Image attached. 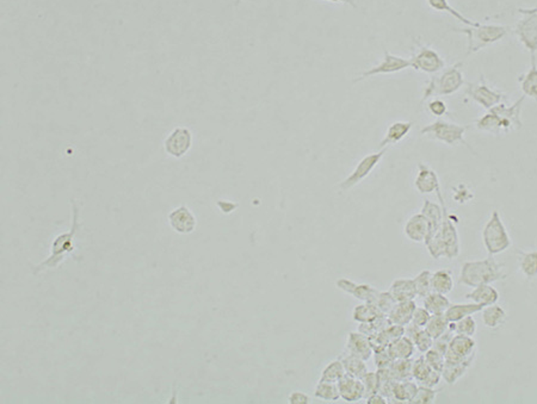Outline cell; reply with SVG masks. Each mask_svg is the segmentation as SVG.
<instances>
[{
  "label": "cell",
  "instance_id": "1",
  "mask_svg": "<svg viewBox=\"0 0 537 404\" xmlns=\"http://www.w3.org/2000/svg\"><path fill=\"white\" fill-rule=\"evenodd\" d=\"M436 195L440 203H441L442 208H443V211H444V218H443L440 231H437L436 235L433 236V239L428 241L425 246L428 248V254L436 260L441 259V258L455 259V258L459 257L460 253H461L459 233L448 215L446 202L442 196L441 190L437 192Z\"/></svg>",
  "mask_w": 537,
  "mask_h": 404
},
{
  "label": "cell",
  "instance_id": "2",
  "mask_svg": "<svg viewBox=\"0 0 537 404\" xmlns=\"http://www.w3.org/2000/svg\"><path fill=\"white\" fill-rule=\"evenodd\" d=\"M505 278L507 274L502 271V264L497 262L493 256H489L485 260L466 261L460 272V282L473 289L481 284H492Z\"/></svg>",
  "mask_w": 537,
  "mask_h": 404
},
{
  "label": "cell",
  "instance_id": "3",
  "mask_svg": "<svg viewBox=\"0 0 537 404\" xmlns=\"http://www.w3.org/2000/svg\"><path fill=\"white\" fill-rule=\"evenodd\" d=\"M462 64L458 62L451 67L441 70V73L433 75L424 87L423 102L425 100L454 95L464 85L462 73Z\"/></svg>",
  "mask_w": 537,
  "mask_h": 404
},
{
  "label": "cell",
  "instance_id": "4",
  "mask_svg": "<svg viewBox=\"0 0 537 404\" xmlns=\"http://www.w3.org/2000/svg\"><path fill=\"white\" fill-rule=\"evenodd\" d=\"M454 31L467 36L468 54H475L502 41L507 35L509 29L507 26H499V24L479 23L478 26L460 28V29H454Z\"/></svg>",
  "mask_w": 537,
  "mask_h": 404
},
{
  "label": "cell",
  "instance_id": "5",
  "mask_svg": "<svg viewBox=\"0 0 537 404\" xmlns=\"http://www.w3.org/2000/svg\"><path fill=\"white\" fill-rule=\"evenodd\" d=\"M468 128L469 126H461V124H456V123L446 122L443 119H437L435 122L424 126L423 129L420 131V134L423 136H428L430 139L440 141L442 144L451 146V147L458 146V144H463L469 151L474 152L473 148L464 140V134L468 131Z\"/></svg>",
  "mask_w": 537,
  "mask_h": 404
},
{
  "label": "cell",
  "instance_id": "6",
  "mask_svg": "<svg viewBox=\"0 0 537 404\" xmlns=\"http://www.w3.org/2000/svg\"><path fill=\"white\" fill-rule=\"evenodd\" d=\"M482 241L489 256H497L511 247L510 235L497 210H494L482 229Z\"/></svg>",
  "mask_w": 537,
  "mask_h": 404
},
{
  "label": "cell",
  "instance_id": "7",
  "mask_svg": "<svg viewBox=\"0 0 537 404\" xmlns=\"http://www.w3.org/2000/svg\"><path fill=\"white\" fill-rule=\"evenodd\" d=\"M72 209H73V223H72L70 231L66 234L57 236V240L53 244L52 256L41 265L36 266L34 269V273H37L39 271H44L47 267H55L64 260L66 253L73 251V238H75V231L78 229L79 218V209L75 200H72Z\"/></svg>",
  "mask_w": 537,
  "mask_h": 404
},
{
  "label": "cell",
  "instance_id": "8",
  "mask_svg": "<svg viewBox=\"0 0 537 404\" xmlns=\"http://www.w3.org/2000/svg\"><path fill=\"white\" fill-rule=\"evenodd\" d=\"M522 17L516 23L515 34L530 57L537 52V6L533 9H520Z\"/></svg>",
  "mask_w": 537,
  "mask_h": 404
},
{
  "label": "cell",
  "instance_id": "9",
  "mask_svg": "<svg viewBox=\"0 0 537 404\" xmlns=\"http://www.w3.org/2000/svg\"><path fill=\"white\" fill-rule=\"evenodd\" d=\"M475 340L473 336L455 334L450 341L449 347L446 353V361L449 363H464L472 365L475 359Z\"/></svg>",
  "mask_w": 537,
  "mask_h": 404
},
{
  "label": "cell",
  "instance_id": "10",
  "mask_svg": "<svg viewBox=\"0 0 537 404\" xmlns=\"http://www.w3.org/2000/svg\"><path fill=\"white\" fill-rule=\"evenodd\" d=\"M384 153H386V148L381 149L380 152L371 153V154H368L363 157L362 160L359 161L357 166L355 167V170L339 184L341 190L348 191L358 184L362 183L363 180L367 179L370 175L371 172L375 170L376 166L380 164Z\"/></svg>",
  "mask_w": 537,
  "mask_h": 404
},
{
  "label": "cell",
  "instance_id": "11",
  "mask_svg": "<svg viewBox=\"0 0 537 404\" xmlns=\"http://www.w3.org/2000/svg\"><path fill=\"white\" fill-rule=\"evenodd\" d=\"M466 95L487 111L502 103L504 99L502 92L497 91L493 87L487 85L484 75H481L479 81L468 84Z\"/></svg>",
  "mask_w": 537,
  "mask_h": 404
},
{
  "label": "cell",
  "instance_id": "12",
  "mask_svg": "<svg viewBox=\"0 0 537 404\" xmlns=\"http://www.w3.org/2000/svg\"><path fill=\"white\" fill-rule=\"evenodd\" d=\"M412 68L417 72H423L426 74L440 73L446 68L444 59L428 46H420L418 52L411 57Z\"/></svg>",
  "mask_w": 537,
  "mask_h": 404
},
{
  "label": "cell",
  "instance_id": "13",
  "mask_svg": "<svg viewBox=\"0 0 537 404\" xmlns=\"http://www.w3.org/2000/svg\"><path fill=\"white\" fill-rule=\"evenodd\" d=\"M407 68H412L410 59L397 57V55L390 54L388 50H384V57L382 59V61L379 65L374 66V67H371L369 70H364L358 78L355 79V83L363 81L366 79L375 77V75H381V74L399 73V72H402V70H407Z\"/></svg>",
  "mask_w": 537,
  "mask_h": 404
},
{
  "label": "cell",
  "instance_id": "14",
  "mask_svg": "<svg viewBox=\"0 0 537 404\" xmlns=\"http://www.w3.org/2000/svg\"><path fill=\"white\" fill-rule=\"evenodd\" d=\"M336 287L348 295L352 296L356 300L367 302V303H375L376 298L380 294L377 289L371 287L369 284H357L346 278L338 279Z\"/></svg>",
  "mask_w": 537,
  "mask_h": 404
},
{
  "label": "cell",
  "instance_id": "15",
  "mask_svg": "<svg viewBox=\"0 0 537 404\" xmlns=\"http://www.w3.org/2000/svg\"><path fill=\"white\" fill-rule=\"evenodd\" d=\"M525 100V96L523 95L520 99L516 100L515 103H512L511 105L499 103L498 105H496L494 108L491 109L493 113H497L502 118V121L507 124L509 133L520 129L522 126H523L522 118H520V113H522V108H523Z\"/></svg>",
  "mask_w": 537,
  "mask_h": 404
},
{
  "label": "cell",
  "instance_id": "16",
  "mask_svg": "<svg viewBox=\"0 0 537 404\" xmlns=\"http://www.w3.org/2000/svg\"><path fill=\"white\" fill-rule=\"evenodd\" d=\"M192 135L187 128H177L165 140V151L171 157H182L191 148Z\"/></svg>",
  "mask_w": 537,
  "mask_h": 404
},
{
  "label": "cell",
  "instance_id": "17",
  "mask_svg": "<svg viewBox=\"0 0 537 404\" xmlns=\"http://www.w3.org/2000/svg\"><path fill=\"white\" fill-rule=\"evenodd\" d=\"M412 376H413V381L423 387H436L442 381L441 372H438L428 365L424 356H420L413 363Z\"/></svg>",
  "mask_w": 537,
  "mask_h": 404
},
{
  "label": "cell",
  "instance_id": "18",
  "mask_svg": "<svg viewBox=\"0 0 537 404\" xmlns=\"http://www.w3.org/2000/svg\"><path fill=\"white\" fill-rule=\"evenodd\" d=\"M415 186L422 195L437 193L441 190L440 178L436 172L425 164L418 165V174L415 177Z\"/></svg>",
  "mask_w": 537,
  "mask_h": 404
},
{
  "label": "cell",
  "instance_id": "19",
  "mask_svg": "<svg viewBox=\"0 0 537 404\" xmlns=\"http://www.w3.org/2000/svg\"><path fill=\"white\" fill-rule=\"evenodd\" d=\"M346 353L358 356L366 361L369 360L374 354L369 336L361 331H350L346 340Z\"/></svg>",
  "mask_w": 537,
  "mask_h": 404
},
{
  "label": "cell",
  "instance_id": "20",
  "mask_svg": "<svg viewBox=\"0 0 537 404\" xmlns=\"http://www.w3.org/2000/svg\"><path fill=\"white\" fill-rule=\"evenodd\" d=\"M428 231H430V227H428V220L422 213L411 216L404 227V233L407 238L417 244L426 242Z\"/></svg>",
  "mask_w": 537,
  "mask_h": 404
},
{
  "label": "cell",
  "instance_id": "21",
  "mask_svg": "<svg viewBox=\"0 0 537 404\" xmlns=\"http://www.w3.org/2000/svg\"><path fill=\"white\" fill-rule=\"evenodd\" d=\"M338 387L341 392V397L349 403H356L364 398L366 389L363 382L354 376L346 374L343 378L338 382Z\"/></svg>",
  "mask_w": 537,
  "mask_h": 404
},
{
  "label": "cell",
  "instance_id": "22",
  "mask_svg": "<svg viewBox=\"0 0 537 404\" xmlns=\"http://www.w3.org/2000/svg\"><path fill=\"white\" fill-rule=\"evenodd\" d=\"M169 221L171 227L180 234H189L196 227V218L185 205L173 210L169 216Z\"/></svg>",
  "mask_w": 537,
  "mask_h": 404
},
{
  "label": "cell",
  "instance_id": "23",
  "mask_svg": "<svg viewBox=\"0 0 537 404\" xmlns=\"http://www.w3.org/2000/svg\"><path fill=\"white\" fill-rule=\"evenodd\" d=\"M402 335H405V327L390 323L388 327L384 328V331L369 336V340H370L371 347L374 349V352H376L388 347L394 340L399 339Z\"/></svg>",
  "mask_w": 537,
  "mask_h": 404
},
{
  "label": "cell",
  "instance_id": "24",
  "mask_svg": "<svg viewBox=\"0 0 537 404\" xmlns=\"http://www.w3.org/2000/svg\"><path fill=\"white\" fill-rule=\"evenodd\" d=\"M420 213H423L424 216L426 218L428 222V227H430L428 238L426 240V242H428L436 235L437 231H440L442 222H443V218H444V211H443L441 204H437V203H433L431 200H424L423 208H422Z\"/></svg>",
  "mask_w": 537,
  "mask_h": 404
},
{
  "label": "cell",
  "instance_id": "25",
  "mask_svg": "<svg viewBox=\"0 0 537 404\" xmlns=\"http://www.w3.org/2000/svg\"><path fill=\"white\" fill-rule=\"evenodd\" d=\"M475 126L478 131H485L489 134L499 135L509 133L502 118L492 110H489L484 116L476 119Z\"/></svg>",
  "mask_w": 537,
  "mask_h": 404
},
{
  "label": "cell",
  "instance_id": "26",
  "mask_svg": "<svg viewBox=\"0 0 537 404\" xmlns=\"http://www.w3.org/2000/svg\"><path fill=\"white\" fill-rule=\"evenodd\" d=\"M417 305L415 300H406V302H397L394 308L388 314L389 321L397 326L406 327L412 322L413 313H415Z\"/></svg>",
  "mask_w": 537,
  "mask_h": 404
},
{
  "label": "cell",
  "instance_id": "27",
  "mask_svg": "<svg viewBox=\"0 0 537 404\" xmlns=\"http://www.w3.org/2000/svg\"><path fill=\"white\" fill-rule=\"evenodd\" d=\"M405 335H407L413 341L415 348L423 354L428 352L430 348H433V336L428 334L425 328L410 323L405 327Z\"/></svg>",
  "mask_w": 537,
  "mask_h": 404
},
{
  "label": "cell",
  "instance_id": "28",
  "mask_svg": "<svg viewBox=\"0 0 537 404\" xmlns=\"http://www.w3.org/2000/svg\"><path fill=\"white\" fill-rule=\"evenodd\" d=\"M464 297H466V300L474 302V303L491 305H496L498 302L500 295L493 287H491V284H481L479 287H474V290L467 294Z\"/></svg>",
  "mask_w": 537,
  "mask_h": 404
},
{
  "label": "cell",
  "instance_id": "29",
  "mask_svg": "<svg viewBox=\"0 0 537 404\" xmlns=\"http://www.w3.org/2000/svg\"><path fill=\"white\" fill-rule=\"evenodd\" d=\"M388 291L393 295L397 302L415 300V297H418L413 279H397V280H394L390 287H389Z\"/></svg>",
  "mask_w": 537,
  "mask_h": 404
},
{
  "label": "cell",
  "instance_id": "30",
  "mask_svg": "<svg viewBox=\"0 0 537 404\" xmlns=\"http://www.w3.org/2000/svg\"><path fill=\"white\" fill-rule=\"evenodd\" d=\"M413 126V122H394L388 126L387 133L384 135V140L381 141L379 147L381 149L388 147L390 144H397L405 139L411 129Z\"/></svg>",
  "mask_w": 537,
  "mask_h": 404
},
{
  "label": "cell",
  "instance_id": "31",
  "mask_svg": "<svg viewBox=\"0 0 537 404\" xmlns=\"http://www.w3.org/2000/svg\"><path fill=\"white\" fill-rule=\"evenodd\" d=\"M418 383L411 381H404V382H394L393 384V398L390 403H411L412 398L415 397L418 392Z\"/></svg>",
  "mask_w": 537,
  "mask_h": 404
},
{
  "label": "cell",
  "instance_id": "32",
  "mask_svg": "<svg viewBox=\"0 0 537 404\" xmlns=\"http://www.w3.org/2000/svg\"><path fill=\"white\" fill-rule=\"evenodd\" d=\"M389 354L393 358V360L397 359H410L415 354V346L413 341L407 336L402 335L399 339L394 340L393 343L389 345Z\"/></svg>",
  "mask_w": 537,
  "mask_h": 404
},
{
  "label": "cell",
  "instance_id": "33",
  "mask_svg": "<svg viewBox=\"0 0 537 404\" xmlns=\"http://www.w3.org/2000/svg\"><path fill=\"white\" fill-rule=\"evenodd\" d=\"M531 66L528 72L520 78V88L525 97L537 102V64L536 55L530 57Z\"/></svg>",
  "mask_w": 537,
  "mask_h": 404
},
{
  "label": "cell",
  "instance_id": "34",
  "mask_svg": "<svg viewBox=\"0 0 537 404\" xmlns=\"http://www.w3.org/2000/svg\"><path fill=\"white\" fill-rule=\"evenodd\" d=\"M486 305L480 303H466V305H450L446 310V318L449 322H458L463 318L472 316L474 314L481 313V310L485 308Z\"/></svg>",
  "mask_w": 537,
  "mask_h": 404
},
{
  "label": "cell",
  "instance_id": "35",
  "mask_svg": "<svg viewBox=\"0 0 537 404\" xmlns=\"http://www.w3.org/2000/svg\"><path fill=\"white\" fill-rule=\"evenodd\" d=\"M413 363H415V360H412V358H410V359H397V360H394L387 367L390 378L393 379L394 382H404V381L413 379V376H412Z\"/></svg>",
  "mask_w": 537,
  "mask_h": 404
},
{
  "label": "cell",
  "instance_id": "36",
  "mask_svg": "<svg viewBox=\"0 0 537 404\" xmlns=\"http://www.w3.org/2000/svg\"><path fill=\"white\" fill-rule=\"evenodd\" d=\"M482 315V321L487 328L496 329L502 326L507 321V313L505 310L496 305H486L485 308L481 310Z\"/></svg>",
  "mask_w": 537,
  "mask_h": 404
},
{
  "label": "cell",
  "instance_id": "37",
  "mask_svg": "<svg viewBox=\"0 0 537 404\" xmlns=\"http://www.w3.org/2000/svg\"><path fill=\"white\" fill-rule=\"evenodd\" d=\"M431 289L433 292L448 295L454 289L453 273L448 269H438L436 272H433L431 277Z\"/></svg>",
  "mask_w": 537,
  "mask_h": 404
},
{
  "label": "cell",
  "instance_id": "38",
  "mask_svg": "<svg viewBox=\"0 0 537 404\" xmlns=\"http://www.w3.org/2000/svg\"><path fill=\"white\" fill-rule=\"evenodd\" d=\"M426 3L435 11L449 13L450 16H453L456 21H459L460 23H462L464 26H475L479 24V22H475V21H472V19H469L466 16H463L462 13L455 9L454 6H451L449 0H426Z\"/></svg>",
  "mask_w": 537,
  "mask_h": 404
},
{
  "label": "cell",
  "instance_id": "39",
  "mask_svg": "<svg viewBox=\"0 0 537 404\" xmlns=\"http://www.w3.org/2000/svg\"><path fill=\"white\" fill-rule=\"evenodd\" d=\"M381 316H387L384 315L377 305L374 303H367L363 302L362 305H356L352 310V320L358 323H367V322L374 321Z\"/></svg>",
  "mask_w": 537,
  "mask_h": 404
},
{
  "label": "cell",
  "instance_id": "40",
  "mask_svg": "<svg viewBox=\"0 0 537 404\" xmlns=\"http://www.w3.org/2000/svg\"><path fill=\"white\" fill-rule=\"evenodd\" d=\"M450 300L446 295H442L438 292H430L426 297H424V308L428 310L431 315H442L446 314L449 308Z\"/></svg>",
  "mask_w": 537,
  "mask_h": 404
},
{
  "label": "cell",
  "instance_id": "41",
  "mask_svg": "<svg viewBox=\"0 0 537 404\" xmlns=\"http://www.w3.org/2000/svg\"><path fill=\"white\" fill-rule=\"evenodd\" d=\"M341 360L346 367V374L354 376L356 378L362 379L368 372L366 360H363L358 356L346 353L344 356H341Z\"/></svg>",
  "mask_w": 537,
  "mask_h": 404
},
{
  "label": "cell",
  "instance_id": "42",
  "mask_svg": "<svg viewBox=\"0 0 537 404\" xmlns=\"http://www.w3.org/2000/svg\"><path fill=\"white\" fill-rule=\"evenodd\" d=\"M469 367L471 365L464 364V363L446 361V364L442 369V379H444V382L448 383L450 385H454L455 383L458 382L460 378H462Z\"/></svg>",
  "mask_w": 537,
  "mask_h": 404
},
{
  "label": "cell",
  "instance_id": "43",
  "mask_svg": "<svg viewBox=\"0 0 537 404\" xmlns=\"http://www.w3.org/2000/svg\"><path fill=\"white\" fill-rule=\"evenodd\" d=\"M314 396L320 400L336 402L341 398L338 383L319 381L314 389Z\"/></svg>",
  "mask_w": 537,
  "mask_h": 404
},
{
  "label": "cell",
  "instance_id": "44",
  "mask_svg": "<svg viewBox=\"0 0 537 404\" xmlns=\"http://www.w3.org/2000/svg\"><path fill=\"white\" fill-rule=\"evenodd\" d=\"M518 264L520 272L528 279L537 277V251L534 252H520Z\"/></svg>",
  "mask_w": 537,
  "mask_h": 404
},
{
  "label": "cell",
  "instance_id": "45",
  "mask_svg": "<svg viewBox=\"0 0 537 404\" xmlns=\"http://www.w3.org/2000/svg\"><path fill=\"white\" fill-rule=\"evenodd\" d=\"M346 374V367L343 365L341 359L333 360L325 366V369L321 371L319 381H326V382L338 383Z\"/></svg>",
  "mask_w": 537,
  "mask_h": 404
},
{
  "label": "cell",
  "instance_id": "46",
  "mask_svg": "<svg viewBox=\"0 0 537 404\" xmlns=\"http://www.w3.org/2000/svg\"><path fill=\"white\" fill-rule=\"evenodd\" d=\"M449 326L450 322L448 321V318H446L444 314H442V315H431V318H430L428 325L425 326V329L435 340L437 338H440L441 335L444 334L449 329Z\"/></svg>",
  "mask_w": 537,
  "mask_h": 404
},
{
  "label": "cell",
  "instance_id": "47",
  "mask_svg": "<svg viewBox=\"0 0 537 404\" xmlns=\"http://www.w3.org/2000/svg\"><path fill=\"white\" fill-rule=\"evenodd\" d=\"M392 322L389 321L388 316H381L377 318L374 321L367 322V323H359L358 327V331H361L367 336H373V335L380 333L381 331H384L386 327H388Z\"/></svg>",
  "mask_w": 537,
  "mask_h": 404
},
{
  "label": "cell",
  "instance_id": "48",
  "mask_svg": "<svg viewBox=\"0 0 537 404\" xmlns=\"http://www.w3.org/2000/svg\"><path fill=\"white\" fill-rule=\"evenodd\" d=\"M431 277H433V272L428 271V269H424L413 279L418 297L424 298L430 292H433V289H431Z\"/></svg>",
  "mask_w": 537,
  "mask_h": 404
},
{
  "label": "cell",
  "instance_id": "49",
  "mask_svg": "<svg viewBox=\"0 0 537 404\" xmlns=\"http://www.w3.org/2000/svg\"><path fill=\"white\" fill-rule=\"evenodd\" d=\"M450 328L454 331L455 334L474 336L476 331V322L472 315V316L461 318L458 322H450Z\"/></svg>",
  "mask_w": 537,
  "mask_h": 404
},
{
  "label": "cell",
  "instance_id": "50",
  "mask_svg": "<svg viewBox=\"0 0 537 404\" xmlns=\"http://www.w3.org/2000/svg\"><path fill=\"white\" fill-rule=\"evenodd\" d=\"M438 392L435 390V387H423L420 385L418 387V392L415 394V397L411 401V403L413 404H431L436 401Z\"/></svg>",
  "mask_w": 537,
  "mask_h": 404
},
{
  "label": "cell",
  "instance_id": "51",
  "mask_svg": "<svg viewBox=\"0 0 537 404\" xmlns=\"http://www.w3.org/2000/svg\"><path fill=\"white\" fill-rule=\"evenodd\" d=\"M423 356L425 358V360L428 361V365L442 374L443 366L446 364V356L443 353L437 351V349L433 347L430 348L428 352L424 353Z\"/></svg>",
  "mask_w": 537,
  "mask_h": 404
},
{
  "label": "cell",
  "instance_id": "52",
  "mask_svg": "<svg viewBox=\"0 0 537 404\" xmlns=\"http://www.w3.org/2000/svg\"><path fill=\"white\" fill-rule=\"evenodd\" d=\"M397 300H395V298H394L393 295H392L390 292L380 291L374 305H377V308L380 309L381 311H382L384 315L388 316L390 310L394 308V305H397Z\"/></svg>",
  "mask_w": 537,
  "mask_h": 404
},
{
  "label": "cell",
  "instance_id": "53",
  "mask_svg": "<svg viewBox=\"0 0 537 404\" xmlns=\"http://www.w3.org/2000/svg\"><path fill=\"white\" fill-rule=\"evenodd\" d=\"M361 381H362L364 389H366L364 398H368L369 396L379 392V376H377V372H369L368 371L366 376Z\"/></svg>",
  "mask_w": 537,
  "mask_h": 404
},
{
  "label": "cell",
  "instance_id": "54",
  "mask_svg": "<svg viewBox=\"0 0 537 404\" xmlns=\"http://www.w3.org/2000/svg\"><path fill=\"white\" fill-rule=\"evenodd\" d=\"M428 113L437 118L443 117L444 115L448 113V106H446V102L440 99V98H433V99L428 100Z\"/></svg>",
  "mask_w": 537,
  "mask_h": 404
},
{
  "label": "cell",
  "instance_id": "55",
  "mask_svg": "<svg viewBox=\"0 0 537 404\" xmlns=\"http://www.w3.org/2000/svg\"><path fill=\"white\" fill-rule=\"evenodd\" d=\"M455 333L451 328L444 333V334L441 335L440 338H437V339L433 340V347L435 348V349H437V351H440V352L443 353L444 356H446V351H448V347H449V343L450 341H451V339H453V336H454Z\"/></svg>",
  "mask_w": 537,
  "mask_h": 404
},
{
  "label": "cell",
  "instance_id": "56",
  "mask_svg": "<svg viewBox=\"0 0 537 404\" xmlns=\"http://www.w3.org/2000/svg\"><path fill=\"white\" fill-rule=\"evenodd\" d=\"M393 361V358L389 354L387 348L374 352V363L377 369H387Z\"/></svg>",
  "mask_w": 537,
  "mask_h": 404
},
{
  "label": "cell",
  "instance_id": "57",
  "mask_svg": "<svg viewBox=\"0 0 537 404\" xmlns=\"http://www.w3.org/2000/svg\"><path fill=\"white\" fill-rule=\"evenodd\" d=\"M430 318H431V314L428 313L426 309L424 308V307L423 308L417 307L415 313H413V318H412V322H411V323H413L415 326L425 328V326H426L428 321H430Z\"/></svg>",
  "mask_w": 537,
  "mask_h": 404
},
{
  "label": "cell",
  "instance_id": "58",
  "mask_svg": "<svg viewBox=\"0 0 537 404\" xmlns=\"http://www.w3.org/2000/svg\"><path fill=\"white\" fill-rule=\"evenodd\" d=\"M289 403L290 404H310V396L302 392H293L289 395Z\"/></svg>",
  "mask_w": 537,
  "mask_h": 404
},
{
  "label": "cell",
  "instance_id": "59",
  "mask_svg": "<svg viewBox=\"0 0 537 404\" xmlns=\"http://www.w3.org/2000/svg\"><path fill=\"white\" fill-rule=\"evenodd\" d=\"M367 400V404H388V400L384 397V395H381L380 392H376L374 395L369 396Z\"/></svg>",
  "mask_w": 537,
  "mask_h": 404
},
{
  "label": "cell",
  "instance_id": "60",
  "mask_svg": "<svg viewBox=\"0 0 537 404\" xmlns=\"http://www.w3.org/2000/svg\"><path fill=\"white\" fill-rule=\"evenodd\" d=\"M325 1H330V3H335V4H348L350 6H352L354 9L357 8V5L355 4L354 0H325Z\"/></svg>",
  "mask_w": 537,
  "mask_h": 404
},
{
  "label": "cell",
  "instance_id": "61",
  "mask_svg": "<svg viewBox=\"0 0 537 404\" xmlns=\"http://www.w3.org/2000/svg\"><path fill=\"white\" fill-rule=\"evenodd\" d=\"M536 6H537V5H536Z\"/></svg>",
  "mask_w": 537,
  "mask_h": 404
}]
</instances>
